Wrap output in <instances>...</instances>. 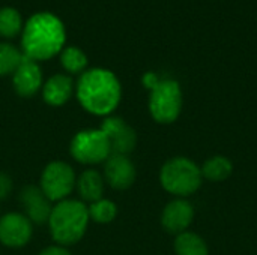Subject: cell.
Returning a JSON list of instances; mask_svg holds the SVG:
<instances>
[{
    "mask_svg": "<svg viewBox=\"0 0 257 255\" xmlns=\"http://www.w3.org/2000/svg\"><path fill=\"white\" fill-rule=\"evenodd\" d=\"M75 173L69 164L63 161H53L42 170L39 188L51 203H59L69 197L75 188Z\"/></svg>",
    "mask_w": 257,
    "mask_h": 255,
    "instance_id": "52a82bcc",
    "label": "cell"
},
{
    "mask_svg": "<svg viewBox=\"0 0 257 255\" xmlns=\"http://www.w3.org/2000/svg\"><path fill=\"white\" fill-rule=\"evenodd\" d=\"M12 84L21 98H32L42 87V71L38 62L23 57L21 63L12 74Z\"/></svg>",
    "mask_w": 257,
    "mask_h": 255,
    "instance_id": "4fadbf2b",
    "label": "cell"
},
{
    "mask_svg": "<svg viewBox=\"0 0 257 255\" xmlns=\"http://www.w3.org/2000/svg\"><path fill=\"white\" fill-rule=\"evenodd\" d=\"M24 54L14 45L2 42L0 44V77L14 74L21 63Z\"/></svg>",
    "mask_w": 257,
    "mask_h": 255,
    "instance_id": "44dd1931",
    "label": "cell"
},
{
    "mask_svg": "<svg viewBox=\"0 0 257 255\" xmlns=\"http://www.w3.org/2000/svg\"><path fill=\"white\" fill-rule=\"evenodd\" d=\"M72 92H74L72 78L65 74H56L42 84L44 102L51 107L65 105L71 99Z\"/></svg>",
    "mask_w": 257,
    "mask_h": 255,
    "instance_id": "5bb4252c",
    "label": "cell"
},
{
    "mask_svg": "<svg viewBox=\"0 0 257 255\" xmlns=\"http://www.w3.org/2000/svg\"><path fill=\"white\" fill-rule=\"evenodd\" d=\"M23 32V18L15 8L5 6L0 9V36L14 38Z\"/></svg>",
    "mask_w": 257,
    "mask_h": 255,
    "instance_id": "d6986e66",
    "label": "cell"
},
{
    "mask_svg": "<svg viewBox=\"0 0 257 255\" xmlns=\"http://www.w3.org/2000/svg\"><path fill=\"white\" fill-rule=\"evenodd\" d=\"M200 171H202L203 179L214 182V183H218V182L227 180L232 176L233 164L227 156L214 155L203 162V165L200 167Z\"/></svg>",
    "mask_w": 257,
    "mask_h": 255,
    "instance_id": "2e32d148",
    "label": "cell"
},
{
    "mask_svg": "<svg viewBox=\"0 0 257 255\" xmlns=\"http://www.w3.org/2000/svg\"><path fill=\"white\" fill-rule=\"evenodd\" d=\"M12 188H14L12 179L6 173H2L0 171V201L6 200L11 195Z\"/></svg>",
    "mask_w": 257,
    "mask_h": 255,
    "instance_id": "7402d4cb",
    "label": "cell"
},
{
    "mask_svg": "<svg viewBox=\"0 0 257 255\" xmlns=\"http://www.w3.org/2000/svg\"><path fill=\"white\" fill-rule=\"evenodd\" d=\"M173 249L176 255H209L205 239L193 231H184L178 234L173 243Z\"/></svg>",
    "mask_w": 257,
    "mask_h": 255,
    "instance_id": "e0dca14e",
    "label": "cell"
},
{
    "mask_svg": "<svg viewBox=\"0 0 257 255\" xmlns=\"http://www.w3.org/2000/svg\"><path fill=\"white\" fill-rule=\"evenodd\" d=\"M104 183H105V180L101 173H98L96 170H92V168L84 170L75 182V186H77L81 201L95 203V201L101 200L104 195Z\"/></svg>",
    "mask_w": 257,
    "mask_h": 255,
    "instance_id": "9a60e30c",
    "label": "cell"
},
{
    "mask_svg": "<svg viewBox=\"0 0 257 255\" xmlns=\"http://www.w3.org/2000/svg\"><path fill=\"white\" fill-rule=\"evenodd\" d=\"M194 219V207L185 198H175L169 201L161 212V225L170 234H181L188 231Z\"/></svg>",
    "mask_w": 257,
    "mask_h": 255,
    "instance_id": "30bf717a",
    "label": "cell"
},
{
    "mask_svg": "<svg viewBox=\"0 0 257 255\" xmlns=\"http://www.w3.org/2000/svg\"><path fill=\"white\" fill-rule=\"evenodd\" d=\"M20 204L24 209V215L30 219L32 224L44 225L48 222L50 213H51V201L44 195L39 186L27 185L21 189L18 195Z\"/></svg>",
    "mask_w": 257,
    "mask_h": 255,
    "instance_id": "7c38bea8",
    "label": "cell"
},
{
    "mask_svg": "<svg viewBox=\"0 0 257 255\" xmlns=\"http://www.w3.org/2000/svg\"><path fill=\"white\" fill-rule=\"evenodd\" d=\"M182 89L173 78H163L151 89L149 93V113L160 125H170L178 120L182 111Z\"/></svg>",
    "mask_w": 257,
    "mask_h": 255,
    "instance_id": "5b68a950",
    "label": "cell"
},
{
    "mask_svg": "<svg viewBox=\"0 0 257 255\" xmlns=\"http://www.w3.org/2000/svg\"><path fill=\"white\" fill-rule=\"evenodd\" d=\"M60 63L69 74H81L87 66V56L77 47H66L60 51Z\"/></svg>",
    "mask_w": 257,
    "mask_h": 255,
    "instance_id": "ac0fdd59",
    "label": "cell"
},
{
    "mask_svg": "<svg viewBox=\"0 0 257 255\" xmlns=\"http://www.w3.org/2000/svg\"><path fill=\"white\" fill-rule=\"evenodd\" d=\"M160 183L163 189L176 198H187L196 194L202 183L200 167L187 156H175L167 159L160 170Z\"/></svg>",
    "mask_w": 257,
    "mask_h": 255,
    "instance_id": "277c9868",
    "label": "cell"
},
{
    "mask_svg": "<svg viewBox=\"0 0 257 255\" xmlns=\"http://www.w3.org/2000/svg\"><path fill=\"white\" fill-rule=\"evenodd\" d=\"M160 80H161V78H158V75L154 74V72H148V74L143 75V84H145V87H148L149 90L154 89V87L158 84Z\"/></svg>",
    "mask_w": 257,
    "mask_h": 255,
    "instance_id": "cb8c5ba5",
    "label": "cell"
},
{
    "mask_svg": "<svg viewBox=\"0 0 257 255\" xmlns=\"http://www.w3.org/2000/svg\"><path fill=\"white\" fill-rule=\"evenodd\" d=\"M136 167L125 155L111 153L104 162V180L116 191H125L136 182Z\"/></svg>",
    "mask_w": 257,
    "mask_h": 255,
    "instance_id": "8fae6325",
    "label": "cell"
},
{
    "mask_svg": "<svg viewBox=\"0 0 257 255\" xmlns=\"http://www.w3.org/2000/svg\"><path fill=\"white\" fill-rule=\"evenodd\" d=\"M66 30L62 20L50 12L32 15L23 29V54L35 62L57 56L65 45Z\"/></svg>",
    "mask_w": 257,
    "mask_h": 255,
    "instance_id": "7a4b0ae2",
    "label": "cell"
},
{
    "mask_svg": "<svg viewBox=\"0 0 257 255\" xmlns=\"http://www.w3.org/2000/svg\"><path fill=\"white\" fill-rule=\"evenodd\" d=\"M89 221L87 206L81 200L66 198L53 206L47 224L57 245L71 246L83 239Z\"/></svg>",
    "mask_w": 257,
    "mask_h": 255,
    "instance_id": "3957f363",
    "label": "cell"
},
{
    "mask_svg": "<svg viewBox=\"0 0 257 255\" xmlns=\"http://www.w3.org/2000/svg\"><path fill=\"white\" fill-rule=\"evenodd\" d=\"M39 255H71V252L65 248V246H60V245H51V246H47L44 248Z\"/></svg>",
    "mask_w": 257,
    "mask_h": 255,
    "instance_id": "603a6c76",
    "label": "cell"
},
{
    "mask_svg": "<svg viewBox=\"0 0 257 255\" xmlns=\"http://www.w3.org/2000/svg\"><path fill=\"white\" fill-rule=\"evenodd\" d=\"M75 95L80 105L87 113L108 117L120 102L122 86L111 71L92 68L80 75L75 86Z\"/></svg>",
    "mask_w": 257,
    "mask_h": 255,
    "instance_id": "6da1fadb",
    "label": "cell"
},
{
    "mask_svg": "<svg viewBox=\"0 0 257 255\" xmlns=\"http://www.w3.org/2000/svg\"><path fill=\"white\" fill-rule=\"evenodd\" d=\"M99 129L108 138L111 153L114 155L128 156L137 146L136 131L120 117H116V116L105 117Z\"/></svg>",
    "mask_w": 257,
    "mask_h": 255,
    "instance_id": "9c48e42d",
    "label": "cell"
},
{
    "mask_svg": "<svg viewBox=\"0 0 257 255\" xmlns=\"http://www.w3.org/2000/svg\"><path fill=\"white\" fill-rule=\"evenodd\" d=\"M33 236V224L24 213L9 212L0 216V243L8 248H23Z\"/></svg>",
    "mask_w": 257,
    "mask_h": 255,
    "instance_id": "ba28073f",
    "label": "cell"
},
{
    "mask_svg": "<svg viewBox=\"0 0 257 255\" xmlns=\"http://www.w3.org/2000/svg\"><path fill=\"white\" fill-rule=\"evenodd\" d=\"M87 210H89V218L98 224H108L114 221V218L117 216L116 203L107 198H101L95 203H90Z\"/></svg>",
    "mask_w": 257,
    "mask_h": 255,
    "instance_id": "ffe728a7",
    "label": "cell"
},
{
    "mask_svg": "<svg viewBox=\"0 0 257 255\" xmlns=\"http://www.w3.org/2000/svg\"><path fill=\"white\" fill-rule=\"evenodd\" d=\"M69 152L77 162L95 165L108 159L111 155V147L108 138L101 129H84L74 135Z\"/></svg>",
    "mask_w": 257,
    "mask_h": 255,
    "instance_id": "8992f818",
    "label": "cell"
}]
</instances>
